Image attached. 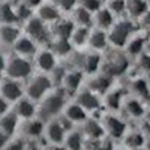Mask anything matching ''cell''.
Wrapping results in <instances>:
<instances>
[{
  "label": "cell",
  "instance_id": "obj_19",
  "mask_svg": "<svg viewBox=\"0 0 150 150\" xmlns=\"http://www.w3.org/2000/svg\"><path fill=\"white\" fill-rule=\"evenodd\" d=\"M62 12L57 9V6L54 3H42L39 8L36 9L35 12V17L39 18L42 23H45L47 26L48 24H54L56 21H59L62 17H60Z\"/></svg>",
  "mask_w": 150,
  "mask_h": 150
},
{
  "label": "cell",
  "instance_id": "obj_11",
  "mask_svg": "<svg viewBox=\"0 0 150 150\" xmlns=\"http://www.w3.org/2000/svg\"><path fill=\"white\" fill-rule=\"evenodd\" d=\"M128 68V60L123 54H114L111 56L107 62H102L101 65V72L108 75L110 78L117 77V75L123 74Z\"/></svg>",
  "mask_w": 150,
  "mask_h": 150
},
{
  "label": "cell",
  "instance_id": "obj_20",
  "mask_svg": "<svg viewBox=\"0 0 150 150\" xmlns=\"http://www.w3.org/2000/svg\"><path fill=\"white\" fill-rule=\"evenodd\" d=\"M74 29H75V24L72 23V20L60 18L59 21H56L53 24V29L50 30V33H51V36H54V39H66V41H69Z\"/></svg>",
  "mask_w": 150,
  "mask_h": 150
},
{
  "label": "cell",
  "instance_id": "obj_8",
  "mask_svg": "<svg viewBox=\"0 0 150 150\" xmlns=\"http://www.w3.org/2000/svg\"><path fill=\"white\" fill-rule=\"evenodd\" d=\"M101 125L104 128L105 135L110 140L123 138V135L126 134V125H125V122L122 119H119L117 116H112V114L105 116L104 120L101 122Z\"/></svg>",
  "mask_w": 150,
  "mask_h": 150
},
{
  "label": "cell",
  "instance_id": "obj_49",
  "mask_svg": "<svg viewBox=\"0 0 150 150\" xmlns=\"http://www.w3.org/2000/svg\"><path fill=\"white\" fill-rule=\"evenodd\" d=\"M134 150H144V149H143V147H141V149H134Z\"/></svg>",
  "mask_w": 150,
  "mask_h": 150
},
{
  "label": "cell",
  "instance_id": "obj_26",
  "mask_svg": "<svg viewBox=\"0 0 150 150\" xmlns=\"http://www.w3.org/2000/svg\"><path fill=\"white\" fill-rule=\"evenodd\" d=\"M84 144H86V140L81 135L80 129H72L66 132L65 141H63V146L66 150H84Z\"/></svg>",
  "mask_w": 150,
  "mask_h": 150
},
{
  "label": "cell",
  "instance_id": "obj_4",
  "mask_svg": "<svg viewBox=\"0 0 150 150\" xmlns=\"http://www.w3.org/2000/svg\"><path fill=\"white\" fill-rule=\"evenodd\" d=\"M24 29H26V36H29L38 45L50 44V41H51V33L48 30V26L35 15L24 23Z\"/></svg>",
  "mask_w": 150,
  "mask_h": 150
},
{
  "label": "cell",
  "instance_id": "obj_39",
  "mask_svg": "<svg viewBox=\"0 0 150 150\" xmlns=\"http://www.w3.org/2000/svg\"><path fill=\"white\" fill-rule=\"evenodd\" d=\"M54 5L60 12H72L75 9V5H77V0H54Z\"/></svg>",
  "mask_w": 150,
  "mask_h": 150
},
{
  "label": "cell",
  "instance_id": "obj_6",
  "mask_svg": "<svg viewBox=\"0 0 150 150\" xmlns=\"http://www.w3.org/2000/svg\"><path fill=\"white\" fill-rule=\"evenodd\" d=\"M131 32H132V26L129 21H119L112 24V27L107 33L108 42L114 47H126V44L129 42Z\"/></svg>",
  "mask_w": 150,
  "mask_h": 150
},
{
  "label": "cell",
  "instance_id": "obj_34",
  "mask_svg": "<svg viewBox=\"0 0 150 150\" xmlns=\"http://www.w3.org/2000/svg\"><path fill=\"white\" fill-rule=\"evenodd\" d=\"M143 48H144V41L141 39V38H135V39H132V41H129V42L126 44V51H128L131 56H138V54H141Z\"/></svg>",
  "mask_w": 150,
  "mask_h": 150
},
{
  "label": "cell",
  "instance_id": "obj_30",
  "mask_svg": "<svg viewBox=\"0 0 150 150\" xmlns=\"http://www.w3.org/2000/svg\"><path fill=\"white\" fill-rule=\"evenodd\" d=\"M15 8L11 3H0V26L3 24H17Z\"/></svg>",
  "mask_w": 150,
  "mask_h": 150
},
{
  "label": "cell",
  "instance_id": "obj_7",
  "mask_svg": "<svg viewBox=\"0 0 150 150\" xmlns=\"http://www.w3.org/2000/svg\"><path fill=\"white\" fill-rule=\"evenodd\" d=\"M0 96L9 104H15L17 101L24 96V89L20 84V81L11 80L8 77H3L0 80Z\"/></svg>",
  "mask_w": 150,
  "mask_h": 150
},
{
  "label": "cell",
  "instance_id": "obj_16",
  "mask_svg": "<svg viewBox=\"0 0 150 150\" xmlns=\"http://www.w3.org/2000/svg\"><path fill=\"white\" fill-rule=\"evenodd\" d=\"M12 48H14V54H17L20 57H24V59L35 57V54L38 53V44L33 42L26 35H21L15 41V44L12 45Z\"/></svg>",
  "mask_w": 150,
  "mask_h": 150
},
{
  "label": "cell",
  "instance_id": "obj_48",
  "mask_svg": "<svg viewBox=\"0 0 150 150\" xmlns=\"http://www.w3.org/2000/svg\"><path fill=\"white\" fill-rule=\"evenodd\" d=\"M144 26L150 29V12H147V14L144 15Z\"/></svg>",
  "mask_w": 150,
  "mask_h": 150
},
{
  "label": "cell",
  "instance_id": "obj_43",
  "mask_svg": "<svg viewBox=\"0 0 150 150\" xmlns=\"http://www.w3.org/2000/svg\"><path fill=\"white\" fill-rule=\"evenodd\" d=\"M140 66L143 69H150V54H140Z\"/></svg>",
  "mask_w": 150,
  "mask_h": 150
},
{
  "label": "cell",
  "instance_id": "obj_45",
  "mask_svg": "<svg viewBox=\"0 0 150 150\" xmlns=\"http://www.w3.org/2000/svg\"><path fill=\"white\" fill-rule=\"evenodd\" d=\"M26 150H44V147H41L36 141H27Z\"/></svg>",
  "mask_w": 150,
  "mask_h": 150
},
{
  "label": "cell",
  "instance_id": "obj_25",
  "mask_svg": "<svg viewBox=\"0 0 150 150\" xmlns=\"http://www.w3.org/2000/svg\"><path fill=\"white\" fill-rule=\"evenodd\" d=\"M87 45H89L95 53L105 50L107 45H108V36H107V32L99 30V29L90 30V36H89V42H87Z\"/></svg>",
  "mask_w": 150,
  "mask_h": 150
},
{
  "label": "cell",
  "instance_id": "obj_50",
  "mask_svg": "<svg viewBox=\"0 0 150 150\" xmlns=\"http://www.w3.org/2000/svg\"><path fill=\"white\" fill-rule=\"evenodd\" d=\"M0 2H2V0H0Z\"/></svg>",
  "mask_w": 150,
  "mask_h": 150
},
{
  "label": "cell",
  "instance_id": "obj_18",
  "mask_svg": "<svg viewBox=\"0 0 150 150\" xmlns=\"http://www.w3.org/2000/svg\"><path fill=\"white\" fill-rule=\"evenodd\" d=\"M111 80L108 75L105 74H95V75H90L89 81L86 84V89H89L90 92L96 93L98 96L102 95V93H107L110 90V86H111Z\"/></svg>",
  "mask_w": 150,
  "mask_h": 150
},
{
  "label": "cell",
  "instance_id": "obj_35",
  "mask_svg": "<svg viewBox=\"0 0 150 150\" xmlns=\"http://www.w3.org/2000/svg\"><path fill=\"white\" fill-rule=\"evenodd\" d=\"M26 146H27V141L24 138H21V137H12L2 150H26Z\"/></svg>",
  "mask_w": 150,
  "mask_h": 150
},
{
  "label": "cell",
  "instance_id": "obj_29",
  "mask_svg": "<svg viewBox=\"0 0 150 150\" xmlns=\"http://www.w3.org/2000/svg\"><path fill=\"white\" fill-rule=\"evenodd\" d=\"M50 50L57 56L60 57H69V54L74 51V48L71 45L69 41L66 39H51L50 41Z\"/></svg>",
  "mask_w": 150,
  "mask_h": 150
},
{
  "label": "cell",
  "instance_id": "obj_46",
  "mask_svg": "<svg viewBox=\"0 0 150 150\" xmlns=\"http://www.w3.org/2000/svg\"><path fill=\"white\" fill-rule=\"evenodd\" d=\"M44 150H66L63 144H45Z\"/></svg>",
  "mask_w": 150,
  "mask_h": 150
},
{
  "label": "cell",
  "instance_id": "obj_41",
  "mask_svg": "<svg viewBox=\"0 0 150 150\" xmlns=\"http://www.w3.org/2000/svg\"><path fill=\"white\" fill-rule=\"evenodd\" d=\"M21 3L24 6H27L29 9H32V11H36L42 5V0H21Z\"/></svg>",
  "mask_w": 150,
  "mask_h": 150
},
{
  "label": "cell",
  "instance_id": "obj_42",
  "mask_svg": "<svg viewBox=\"0 0 150 150\" xmlns=\"http://www.w3.org/2000/svg\"><path fill=\"white\" fill-rule=\"evenodd\" d=\"M12 110V107H11V104L8 102V101H5V99L0 96V117L2 116H5V114H8V112Z\"/></svg>",
  "mask_w": 150,
  "mask_h": 150
},
{
  "label": "cell",
  "instance_id": "obj_23",
  "mask_svg": "<svg viewBox=\"0 0 150 150\" xmlns=\"http://www.w3.org/2000/svg\"><path fill=\"white\" fill-rule=\"evenodd\" d=\"M20 36H21V30L17 24H3V26H0V44L2 45L12 47Z\"/></svg>",
  "mask_w": 150,
  "mask_h": 150
},
{
  "label": "cell",
  "instance_id": "obj_33",
  "mask_svg": "<svg viewBox=\"0 0 150 150\" xmlns=\"http://www.w3.org/2000/svg\"><path fill=\"white\" fill-rule=\"evenodd\" d=\"M105 105L111 110H117L122 105V93L119 90H112L105 95Z\"/></svg>",
  "mask_w": 150,
  "mask_h": 150
},
{
  "label": "cell",
  "instance_id": "obj_15",
  "mask_svg": "<svg viewBox=\"0 0 150 150\" xmlns=\"http://www.w3.org/2000/svg\"><path fill=\"white\" fill-rule=\"evenodd\" d=\"M74 98H75V102L80 107H83L87 112L96 111L101 107V99H99V96L96 93L90 92L89 89H80Z\"/></svg>",
  "mask_w": 150,
  "mask_h": 150
},
{
  "label": "cell",
  "instance_id": "obj_36",
  "mask_svg": "<svg viewBox=\"0 0 150 150\" xmlns=\"http://www.w3.org/2000/svg\"><path fill=\"white\" fill-rule=\"evenodd\" d=\"M126 111L132 117H141L144 112V108L137 99H129V101H126Z\"/></svg>",
  "mask_w": 150,
  "mask_h": 150
},
{
  "label": "cell",
  "instance_id": "obj_3",
  "mask_svg": "<svg viewBox=\"0 0 150 150\" xmlns=\"http://www.w3.org/2000/svg\"><path fill=\"white\" fill-rule=\"evenodd\" d=\"M32 74H33V63L29 59L20 57L17 54L6 59L5 77L15 81H23V80H29Z\"/></svg>",
  "mask_w": 150,
  "mask_h": 150
},
{
  "label": "cell",
  "instance_id": "obj_40",
  "mask_svg": "<svg viewBox=\"0 0 150 150\" xmlns=\"http://www.w3.org/2000/svg\"><path fill=\"white\" fill-rule=\"evenodd\" d=\"M132 90H135L138 95H143V96H146L149 92V89H147V84H146V81L144 80H137V81H134V84H132Z\"/></svg>",
  "mask_w": 150,
  "mask_h": 150
},
{
  "label": "cell",
  "instance_id": "obj_9",
  "mask_svg": "<svg viewBox=\"0 0 150 150\" xmlns=\"http://www.w3.org/2000/svg\"><path fill=\"white\" fill-rule=\"evenodd\" d=\"M35 66L39 71V74H50L59 63H57V57L50 48H42L38 50V53L35 54Z\"/></svg>",
  "mask_w": 150,
  "mask_h": 150
},
{
  "label": "cell",
  "instance_id": "obj_2",
  "mask_svg": "<svg viewBox=\"0 0 150 150\" xmlns=\"http://www.w3.org/2000/svg\"><path fill=\"white\" fill-rule=\"evenodd\" d=\"M54 89L53 83L47 74H36L27 80L26 89H24V96L32 99L33 102H39Z\"/></svg>",
  "mask_w": 150,
  "mask_h": 150
},
{
  "label": "cell",
  "instance_id": "obj_47",
  "mask_svg": "<svg viewBox=\"0 0 150 150\" xmlns=\"http://www.w3.org/2000/svg\"><path fill=\"white\" fill-rule=\"evenodd\" d=\"M9 141V137H6L2 131H0V150H2L5 146H6V143Z\"/></svg>",
  "mask_w": 150,
  "mask_h": 150
},
{
  "label": "cell",
  "instance_id": "obj_27",
  "mask_svg": "<svg viewBox=\"0 0 150 150\" xmlns=\"http://www.w3.org/2000/svg\"><path fill=\"white\" fill-rule=\"evenodd\" d=\"M89 36H90V29L89 27H78L75 26L71 38H69V42L72 45V48H83L87 45L89 42Z\"/></svg>",
  "mask_w": 150,
  "mask_h": 150
},
{
  "label": "cell",
  "instance_id": "obj_28",
  "mask_svg": "<svg viewBox=\"0 0 150 150\" xmlns=\"http://www.w3.org/2000/svg\"><path fill=\"white\" fill-rule=\"evenodd\" d=\"M93 21V14L87 12L81 6H75L72 11V23L78 27H89Z\"/></svg>",
  "mask_w": 150,
  "mask_h": 150
},
{
  "label": "cell",
  "instance_id": "obj_38",
  "mask_svg": "<svg viewBox=\"0 0 150 150\" xmlns=\"http://www.w3.org/2000/svg\"><path fill=\"white\" fill-rule=\"evenodd\" d=\"M83 9H86L90 14H95L96 11L101 9V0H80V5Z\"/></svg>",
  "mask_w": 150,
  "mask_h": 150
},
{
  "label": "cell",
  "instance_id": "obj_44",
  "mask_svg": "<svg viewBox=\"0 0 150 150\" xmlns=\"http://www.w3.org/2000/svg\"><path fill=\"white\" fill-rule=\"evenodd\" d=\"M5 69H6V57L0 53V80L5 77Z\"/></svg>",
  "mask_w": 150,
  "mask_h": 150
},
{
  "label": "cell",
  "instance_id": "obj_31",
  "mask_svg": "<svg viewBox=\"0 0 150 150\" xmlns=\"http://www.w3.org/2000/svg\"><path fill=\"white\" fill-rule=\"evenodd\" d=\"M123 141H125V146H126L129 150L141 149L143 144H144V137L140 132H129V134L123 135Z\"/></svg>",
  "mask_w": 150,
  "mask_h": 150
},
{
  "label": "cell",
  "instance_id": "obj_17",
  "mask_svg": "<svg viewBox=\"0 0 150 150\" xmlns=\"http://www.w3.org/2000/svg\"><path fill=\"white\" fill-rule=\"evenodd\" d=\"M62 116L66 120H69L72 125H83L87 119H89V112L74 101V102H69V104L65 105Z\"/></svg>",
  "mask_w": 150,
  "mask_h": 150
},
{
  "label": "cell",
  "instance_id": "obj_22",
  "mask_svg": "<svg viewBox=\"0 0 150 150\" xmlns=\"http://www.w3.org/2000/svg\"><path fill=\"white\" fill-rule=\"evenodd\" d=\"M18 125H20V120L14 114L12 110L8 112V114L0 117V131H2L6 137H9V138L15 137V134L18 131Z\"/></svg>",
  "mask_w": 150,
  "mask_h": 150
},
{
  "label": "cell",
  "instance_id": "obj_14",
  "mask_svg": "<svg viewBox=\"0 0 150 150\" xmlns=\"http://www.w3.org/2000/svg\"><path fill=\"white\" fill-rule=\"evenodd\" d=\"M80 132L84 137L86 141H98V140H102L105 137V132H104V128H102L101 122H98L92 117H89L81 125Z\"/></svg>",
  "mask_w": 150,
  "mask_h": 150
},
{
  "label": "cell",
  "instance_id": "obj_1",
  "mask_svg": "<svg viewBox=\"0 0 150 150\" xmlns=\"http://www.w3.org/2000/svg\"><path fill=\"white\" fill-rule=\"evenodd\" d=\"M66 99H68V96L62 89H53L42 101L38 102V116L36 117H39L42 122L57 119L63 112L65 105L68 104Z\"/></svg>",
  "mask_w": 150,
  "mask_h": 150
},
{
  "label": "cell",
  "instance_id": "obj_21",
  "mask_svg": "<svg viewBox=\"0 0 150 150\" xmlns=\"http://www.w3.org/2000/svg\"><path fill=\"white\" fill-rule=\"evenodd\" d=\"M102 65V57L99 53H87L83 54V62H81V72L87 75H95L101 69Z\"/></svg>",
  "mask_w": 150,
  "mask_h": 150
},
{
  "label": "cell",
  "instance_id": "obj_5",
  "mask_svg": "<svg viewBox=\"0 0 150 150\" xmlns=\"http://www.w3.org/2000/svg\"><path fill=\"white\" fill-rule=\"evenodd\" d=\"M45 122H42L39 117H33L29 120H21L18 125V137L24 138L26 141H38L44 135Z\"/></svg>",
  "mask_w": 150,
  "mask_h": 150
},
{
  "label": "cell",
  "instance_id": "obj_13",
  "mask_svg": "<svg viewBox=\"0 0 150 150\" xmlns=\"http://www.w3.org/2000/svg\"><path fill=\"white\" fill-rule=\"evenodd\" d=\"M14 114L18 117V120H29L38 116V104L33 102L27 96H23L20 101H17L12 107Z\"/></svg>",
  "mask_w": 150,
  "mask_h": 150
},
{
  "label": "cell",
  "instance_id": "obj_32",
  "mask_svg": "<svg viewBox=\"0 0 150 150\" xmlns=\"http://www.w3.org/2000/svg\"><path fill=\"white\" fill-rule=\"evenodd\" d=\"M126 9L129 11V14L132 17H141L143 14H146L147 5L143 0H131V2L126 3Z\"/></svg>",
  "mask_w": 150,
  "mask_h": 150
},
{
  "label": "cell",
  "instance_id": "obj_10",
  "mask_svg": "<svg viewBox=\"0 0 150 150\" xmlns=\"http://www.w3.org/2000/svg\"><path fill=\"white\" fill-rule=\"evenodd\" d=\"M44 140L47 144H63L66 131L65 128L59 123L57 119L48 120L45 122V128H44Z\"/></svg>",
  "mask_w": 150,
  "mask_h": 150
},
{
  "label": "cell",
  "instance_id": "obj_24",
  "mask_svg": "<svg viewBox=\"0 0 150 150\" xmlns=\"http://www.w3.org/2000/svg\"><path fill=\"white\" fill-rule=\"evenodd\" d=\"M92 23H95L96 29L105 32V30L112 27V24H114V15H112L107 8H101L99 11H96L93 14V21Z\"/></svg>",
  "mask_w": 150,
  "mask_h": 150
},
{
  "label": "cell",
  "instance_id": "obj_12",
  "mask_svg": "<svg viewBox=\"0 0 150 150\" xmlns=\"http://www.w3.org/2000/svg\"><path fill=\"white\" fill-rule=\"evenodd\" d=\"M83 83H84V74L81 71L68 69L60 89L66 93V96H75L77 92L81 89Z\"/></svg>",
  "mask_w": 150,
  "mask_h": 150
},
{
  "label": "cell",
  "instance_id": "obj_37",
  "mask_svg": "<svg viewBox=\"0 0 150 150\" xmlns=\"http://www.w3.org/2000/svg\"><path fill=\"white\" fill-rule=\"evenodd\" d=\"M107 9L111 12L112 15L122 14V12L126 11V2H125V0H110Z\"/></svg>",
  "mask_w": 150,
  "mask_h": 150
}]
</instances>
